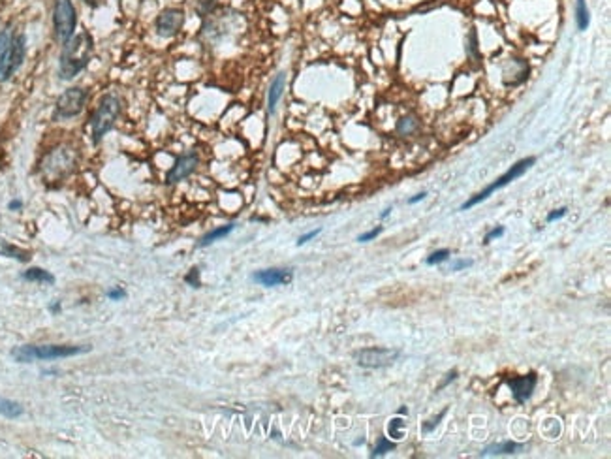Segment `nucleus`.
<instances>
[{
    "instance_id": "obj_1",
    "label": "nucleus",
    "mask_w": 611,
    "mask_h": 459,
    "mask_svg": "<svg viewBox=\"0 0 611 459\" xmlns=\"http://www.w3.org/2000/svg\"><path fill=\"white\" fill-rule=\"evenodd\" d=\"M91 352V347H74V345H23L12 350V358L17 363L32 361H51L61 358H72L79 354Z\"/></svg>"
},
{
    "instance_id": "obj_2",
    "label": "nucleus",
    "mask_w": 611,
    "mask_h": 459,
    "mask_svg": "<svg viewBox=\"0 0 611 459\" xmlns=\"http://www.w3.org/2000/svg\"><path fill=\"white\" fill-rule=\"evenodd\" d=\"M91 51H93V40L89 34H77L70 42H66L61 55V68H59L62 79H72L79 74L89 64Z\"/></svg>"
},
{
    "instance_id": "obj_3",
    "label": "nucleus",
    "mask_w": 611,
    "mask_h": 459,
    "mask_svg": "<svg viewBox=\"0 0 611 459\" xmlns=\"http://www.w3.org/2000/svg\"><path fill=\"white\" fill-rule=\"evenodd\" d=\"M121 113V100L115 94H104L98 102V107L94 109L91 117V128H93L94 141H100L102 137L111 130Z\"/></svg>"
},
{
    "instance_id": "obj_4",
    "label": "nucleus",
    "mask_w": 611,
    "mask_h": 459,
    "mask_svg": "<svg viewBox=\"0 0 611 459\" xmlns=\"http://www.w3.org/2000/svg\"><path fill=\"white\" fill-rule=\"evenodd\" d=\"M53 25H55L56 40L62 45L74 38L77 26V12L72 0H56L53 8Z\"/></svg>"
},
{
    "instance_id": "obj_5",
    "label": "nucleus",
    "mask_w": 611,
    "mask_h": 459,
    "mask_svg": "<svg viewBox=\"0 0 611 459\" xmlns=\"http://www.w3.org/2000/svg\"><path fill=\"white\" fill-rule=\"evenodd\" d=\"M534 162H536V158H534V156H529V158H523V160H519L517 164H513V166H512L510 169H508L506 174L500 175L499 179L494 181V183H491V185H489L487 188H485V190H482V192H478L476 196H472V198H470L469 202H464V204L461 205V211H467V209H470V207H474V205H478L480 202H483V199H487L489 196H491V194L494 192V190H499V188H504L506 185H510L512 181H515L517 177H521V175L525 174L527 169L531 168Z\"/></svg>"
},
{
    "instance_id": "obj_6",
    "label": "nucleus",
    "mask_w": 611,
    "mask_h": 459,
    "mask_svg": "<svg viewBox=\"0 0 611 459\" xmlns=\"http://www.w3.org/2000/svg\"><path fill=\"white\" fill-rule=\"evenodd\" d=\"M86 102V91L81 87H72L61 94L55 107V119H70L83 111Z\"/></svg>"
},
{
    "instance_id": "obj_7",
    "label": "nucleus",
    "mask_w": 611,
    "mask_h": 459,
    "mask_svg": "<svg viewBox=\"0 0 611 459\" xmlns=\"http://www.w3.org/2000/svg\"><path fill=\"white\" fill-rule=\"evenodd\" d=\"M401 356V350H393V348H363L358 352L356 360L365 369H382V367L391 365L397 358Z\"/></svg>"
},
{
    "instance_id": "obj_8",
    "label": "nucleus",
    "mask_w": 611,
    "mask_h": 459,
    "mask_svg": "<svg viewBox=\"0 0 611 459\" xmlns=\"http://www.w3.org/2000/svg\"><path fill=\"white\" fill-rule=\"evenodd\" d=\"M75 164V155L72 153V149H56L53 151L51 155H47V158L43 160L42 164V171L45 174V177H62L68 171H72Z\"/></svg>"
},
{
    "instance_id": "obj_9",
    "label": "nucleus",
    "mask_w": 611,
    "mask_h": 459,
    "mask_svg": "<svg viewBox=\"0 0 611 459\" xmlns=\"http://www.w3.org/2000/svg\"><path fill=\"white\" fill-rule=\"evenodd\" d=\"M198 162H199V158L194 151L177 156V158H175V164L171 166V169L166 174V183L167 185H175V183L186 179V177L196 169Z\"/></svg>"
},
{
    "instance_id": "obj_10",
    "label": "nucleus",
    "mask_w": 611,
    "mask_h": 459,
    "mask_svg": "<svg viewBox=\"0 0 611 459\" xmlns=\"http://www.w3.org/2000/svg\"><path fill=\"white\" fill-rule=\"evenodd\" d=\"M25 45H26L25 34H17V36H13L12 45H10V53H8L6 64H4V72H2V77H0V81L10 79V77H12V75L19 70V66L23 64V59H25V49H26Z\"/></svg>"
},
{
    "instance_id": "obj_11",
    "label": "nucleus",
    "mask_w": 611,
    "mask_h": 459,
    "mask_svg": "<svg viewBox=\"0 0 611 459\" xmlns=\"http://www.w3.org/2000/svg\"><path fill=\"white\" fill-rule=\"evenodd\" d=\"M185 25V13L181 10H164L156 17V32L164 38H171Z\"/></svg>"
},
{
    "instance_id": "obj_12",
    "label": "nucleus",
    "mask_w": 611,
    "mask_h": 459,
    "mask_svg": "<svg viewBox=\"0 0 611 459\" xmlns=\"http://www.w3.org/2000/svg\"><path fill=\"white\" fill-rule=\"evenodd\" d=\"M508 388L512 390V395L517 403H525L529 401L532 395V391L538 384V377L536 372H529L525 377H517V379H508L506 380Z\"/></svg>"
},
{
    "instance_id": "obj_13",
    "label": "nucleus",
    "mask_w": 611,
    "mask_h": 459,
    "mask_svg": "<svg viewBox=\"0 0 611 459\" xmlns=\"http://www.w3.org/2000/svg\"><path fill=\"white\" fill-rule=\"evenodd\" d=\"M252 279L261 286H280V284H290L292 279H294V273H292V269L271 267V269L256 271L252 275Z\"/></svg>"
},
{
    "instance_id": "obj_14",
    "label": "nucleus",
    "mask_w": 611,
    "mask_h": 459,
    "mask_svg": "<svg viewBox=\"0 0 611 459\" xmlns=\"http://www.w3.org/2000/svg\"><path fill=\"white\" fill-rule=\"evenodd\" d=\"M286 87V74H280L271 81V87H269V94H267V107H269V111H275V107H277L278 100L282 96V91Z\"/></svg>"
},
{
    "instance_id": "obj_15",
    "label": "nucleus",
    "mask_w": 611,
    "mask_h": 459,
    "mask_svg": "<svg viewBox=\"0 0 611 459\" xmlns=\"http://www.w3.org/2000/svg\"><path fill=\"white\" fill-rule=\"evenodd\" d=\"M521 448H523V444H519V442L506 441V442H500V444L487 446L480 455H482V457H489V455H510V453H515L517 450H521Z\"/></svg>"
},
{
    "instance_id": "obj_16",
    "label": "nucleus",
    "mask_w": 611,
    "mask_h": 459,
    "mask_svg": "<svg viewBox=\"0 0 611 459\" xmlns=\"http://www.w3.org/2000/svg\"><path fill=\"white\" fill-rule=\"evenodd\" d=\"M0 256H6V258H13L17 262H28L31 260V252L28 250H23V248L15 247L12 243L0 241Z\"/></svg>"
},
{
    "instance_id": "obj_17",
    "label": "nucleus",
    "mask_w": 611,
    "mask_h": 459,
    "mask_svg": "<svg viewBox=\"0 0 611 459\" xmlns=\"http://www.w3.org/2000/svg\"><path fill=\"white\" fill-rule=\"evenodd\" d=\"M234 228H235V224H226V226L211 230L209 234H205V236L201 237V241L198 243V247H207L211 243H215V241H218V239H222V237L229 236V234L234 232Z\"/></svg>"
},
{
    "instance_id": "obj_18",
    "label": "nucleus",
    "mask_w": 611,
    "mask_h": 459,
    "mask_svg": "<svg viewBox=\"0 0 611 459\" xmlns=\"http://www.w3.org/2000/svg\"><path fill=\"white\" fill-rule=\"evenodd\" d=\"M25 409L21 407L19 403L12 401V399H6L0 395V416H4V418H10V420H15L19 416H23Z\"/></svg>"
},
{
    "instance_id": "obj_19",
    "label": "nucleus",
    "mask_w": 611,
    "mask_h": 459,
    "mask_svg": "<svg viewBox=\"0 0 611 459\" xmlns=\"http://www.w3.org/2000/svg\"><path fill=\"white\" fill-rule=\"evenodd\" d=\"M23 279L31 280V282H45V284H53V282H55V277H53L49 271L42 269V267H31V269H26L25 273H23Z\"/></svg>"
},
{
    "instance_id": "obj_20",
    "label": "nucleus",
    "mask_w": 611,
    "mask_h": 459,
    "mask_svg": "<svg viewBox=\"0 0 611 459\" xmlns=\"http://www.w3.org/2000/svg\"><path fill=\"white\" fill-rule=\"evenodd\" d=\"M13 34L10 28H4L0 32V77H2V72H4V64H6L8 53H10V45H12Z\"/></svg>"
},
{
    "instance_id": "obj_21",
    "label": "nucleus",
    "mask_w": 611,
    "mask_h": 459,
    "mask_svg": "<svg viewBox=\"0 0 611 459\" xmlns=\"http://www.w3.org/2000/svg\"><path fill=\"white\" fill-rule=\"evenodd\" d=\"M575 23H577V28H579V31H587V26L591 23L587 0H575Z\"/></svg>"
},
{
    "instance_id": "obj_22",
    "label": "nucleus",
    "mask_w": 611,
    "mask_h": 459,
    "mask_svg": "<svg viewBox=\"0 0 611 459\" xmlns=\"http://www.w3.org/2000/svg\"><path fill=\"white\" fill-rule=\"evenodd\" d=\"M416 130H418V121L414 117H402L397 123V134H401V136H410Z\"/></svg>"
},
{
    "instance_id": "obj_23",
    "label": "nucleus",
    "mask_w": 611,
    "mask_h": 459,
    "mask_svg": "<svg viewBox=\"0 0 611 459\" xmlns=\"http://www.w3.org/2000/svg\"><path fill=\"white\" fill-rule=\"evenodd\" d=\"M391 450H395V442L388 441L386 437H380V439H378V444L374 446L372 453H370V457H382V455H386V453L391 452Z\"/></svg>"
},
{
    "instance_id": "obj_24",
    "label": "nucleus",
    "mask_w": 611,
    "mask_h": 459,
    "mask_svg": "<svg viewBox=\"0 0 611 459\" xmlns=\"http://www.w3.org/2000/svg\"><path fill=\"white\" fill-rule=\"evenodd\" d=\"M402 429H404V422H402L401 418H393V420L389 422V425H388L389 435H391L393 439H397V441H399V439H402Z\"/></svg>"
},
{
    "instance_id": "obj_25",
    "label": "nucleus",
    "mask_w": 611,
    "mask_h": 459,
    "mask_svg": "<svg viewBox=\"0 0 611 459\" xmlns=\"http://www.w3.org/2000/svg\"><path fill=\"white\" fill-rule=\"evenodd\" d=\"M448 258H450V250H448V248H442V250L432 252V254L429 256L425 262L429 264V266H437V264H442V262H446Z\"/></svg>"
},
{
    "instance_id": "obj_26",
    "label": "nucleus",
    "mask_w": 611,
    "mask_h": 459,
    "mask_svg": "<svg viewBox=\"0 0 611 459\" xmlns=\"http://www.w3.org/2000/svg\"><path fill=\"white\" fill-rule=\"evenodd\" d=\"M380 234H382V226H378V228L370 230V232H367V234H361V236L358 237V241H359V243L372 241V239H376V237L380 236Z\"/></svg>"
},
{
    "instance_id": "obj_27",
    "label": "nucleus",
    "mask_w": 611,
    "mask_h": 459,
    "mask_svg": "<svg viewBox=\"0 0 611 459\" xmlns=\"http://www.w3.org/2000/svg\"><path fill=\"white\" fill-rule=\"evenodd\" d=\"M185 280H186V282H188L190 286H194V288H198V286H199V271H198V267H194L190 273H188V275L185 277Z\"/></svg>"
},
{
    "instance_id": "obj_28",
    "label": "nucleus",
    "mask_w": 611,
    "mask_h": 459,
    "mask_svg": "<svg viewBox=\"0 0 611 459\" xmlns=\"http://www.w3.org/2000/svg\"><path fill=\"white\" fill-rule=\"evenodd\" d=\"M444 416H446V409L442 410V412H440V414L437 416V418H432V420H431V422H429V423H423V431H425V433H431L432 429H434V427H437V425H439V423H440V420H442V418H444Z\"/></svg>"
},
{
    "instance_id": "obj_29",
    "label": "nucleus",
    "mask_w": 611,
    "mask_h": 459,
    "mask_svg": "<svg viewBox=\"0 0 611 459\" xmlns=\"http://www.w3.org/2000/svg\"><path fill=\"white\" fill-rule=\"evenodd\" d=\"M500 236H504V228H502V226H499V228H493V230H491L487 236L483 237V243H491L493 239H497V237H500Z\"/></svg>"
},
{
    "instance_id": "obj_30",
    "label": "nucleus",
    "mask_w": 611,
    "mask_h": 459,
    "mask_svg": "<svg viewBox=\"0 0 611 459\" xmlns=\"http://www.w3.org/2000/svg\"><path fill=\"white\" fill-rule=\"evenodd\" d=\"M320 232H322V230L318 228V230H312V232H309V234H305V236H301L299 239H297V247H301V245H305V243H309L310 239H314V237L318 236Z\"/></svg>"
},
{
    "instance_id": "obj_31",
    "label": "nucleus",
    "mask_w": 611,
    "mask_h": 459,
    "mask_svg": "<svg viewBox=\"0 0 611 459\" xmlns=\"http://www.w3.org/2000/svg\"><path fill=\"white\" fill-rule=\"evenodd\" d=\"M107 298L113 299V301L124 299V298H126V290H123V288H115V290H109V292H107Z\"/></svg>"
},
{
    "instance_id": "obj_32",
    "label": "nucleus",
    "mask_w": 611,
    "mask_h": 459,
    "mask_svg": "<svg viewBox=\"0 0 611 459\" xmlns=\"http://www.w3.org/2000/svg\"><path fill=\"white\" fill-rule=\"evenodd\" d=\"M566 211H568L566 207H561V209H557V211L549 213V215H547V222H555L557 218H562L564 215H566Z\"/></svg>"
},
{
    "instance_id": "obj_33",
    "label": "nucleus",
    "mask_w": 611,
    "mask_h": 459,
    "mask_svg": "<svg viewBox=\"0 0 611 459\" xmlns=\"http://www.w3.org/2000/svg\"><path fill=\"white\" fill-rule=\"evenodd\" d=\"M455 379H457V371H455V369H453V371H450V372H448V375H446V379L442 380V382H440V386H439V388H437V390H442V388H446V386L450 384V382H453V380H455Z\"/></svg>"
},
{
    "instance_id": "obj_34",
    "label": "nucleus",
    "mask_w": 611,
    "mask_h": 459,
    "mask_svg": "<svg viewBox=\"0 0 611 459\" xmlns=\"http://www.w3.org/2000/svg\"><path fill=\"white\" fill-rule=\"evenodd\" d=\"M470 266H472V260H457L455 264L451 266V269H453V271H459V269H464V267H470Z\"/></svg>"
},
{
    "instance_id": "obj_35",
    "label": "nucleus",
    "mask_w": 611,
    "mask_h": 459,
    "mask_svg": "<svg viewBox=\"0 0 611 459\" xmlns=\"http://www.w3.org/2000/svg\"><path fill=\"white\" fill-rule=\"evenodd\" d=\"M425 196H427V192H420V194H416V196H414V198H410V199H408V204H410V205L418 204V202H421V199L425 198Z\"/></svg>"
},
{
    "instance_id": "obj_36",
    "label": "nucleus",
    "mask_w": 611,
    "mask_h": 459,
    "mask_svg": "<svg viewBox=\"0 0 611 459\" xmlns=\"http://www.w3.org/2000/svg\"><path fill=\"white\" fill-rule=\"evenodd\" d=\"M21 202H19V199H13V202H10V205H8V207H10V209H21Z\"/></svg>"
},
{
    "instance_id": "obj_37",
    "label": "nucleus",
    "mask_w": 611,
    "mask_h": 459,
    "mask_svg": "<svg viewBox=\"0 0 611 459\" xmlns=\"http://www.w3.org/2000/svg\"><path fill=\"white\" fill-rule=\"evenodd\" d=\"M83 2H86V4H91V6H96L100 0H83Z\"/></svg>"
},
{
    "instance_id": "obj_38",
    "label": "nucleus",
    "mask_w": 611,
    "mask_h": 459,
    "mask_svg": "<svg viewBox=\"0 0 611 459\" xmlns=\"http://www.w3.org/2000/svg\"><path fill=\"white\" fill-rule=\"evenodd\" d=\"M389 211H391V209H386V211L382 213V218H386V217H388V215H389Z\"/></svg>"
},
{
    "instance_id": "obj_39",
    "label": "nucleus",
    "mask_w": 611,
    "mask_h": 459,
    "mask_svg": "<svg viewBox=\"0 0 611 459\" xmlns=\"http://www.w3.org/2000/svg\"><path fill=\"white\" fill-rule=\"evenodd\" d=\"M211 2H213V0H211Z\"/></svg>"
}]
</instances>
